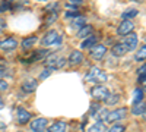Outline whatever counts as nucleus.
Here are the masks:
<instances>
[{"label":"nucleus","instance_id":"f257e3e1","mask_svg":"<svg viewBox=\"0 0 146 132\" xmlns=\"http://www.w3.org/2000/svg\"><path fill=\"white\" fill-rule=\"evenodd\" d=\"M85 79H86L88 82H94V84H101L104 81H107V74L105 72H102L100 68H91L88 70V74L85 75Z\"/></svg>","mask_w":146,"mask_h":132},{"label":"nucleus","instance_id":"f03ea898","mask_svg":"<svg viewBox=\"0 0 146 132\" xmlns=\"http://www.w3.org/2000/svg\"><path fill=\"white\" fill-rule=\"evenodd\" d=\"M91 95L92 98L96 101H105L107 97L110 95V90L105 85H101V84H96L95 87L91 88Z\"/></svg>","mask_w":146,"mask_h":132},{"label":"nucleus","instance_id":"7ed1b4c3","mask_svg":"<svg viewBox=\"0 0 146 132\" xmlns=\"http://www.w3.org/2000/svg\"><path fill=\"white\" fill-rule=\"evenodd\" d=\"M62 35H60L57 31H50V32H47L44 37H42V40H41V44L42 46H45V47H48V46H53V44H60L62 43Z\"/></svg>","mask_w":146,"mask_h":132},{"label":"nucleus","instance_id":"20e7f679","mask_svg":"<svg viewBox=\"0 0 146 132\" xmlns=\"http://www.w3.org/2000/svg\"><path fill=\"white\" fill-rule=\"evenodd\" d=\"M126 116H127V109L123 107V109H117V110H113V112H108L105 121L108 123H115V122L121 121V119H124Z\"/></svg>","mask_w":146,"mask_h":132},{"label":"nucleus","instance_id":"39448f33","mask_svg":"<svg viewBox=\"0 0 146 132\" xmlns=\"http://www.w3.org/2000/svg\"><path fill=\"white\" fill-rule=\"evenodd\" d=\"M91 57L94 60H102L104 56L107 54V47L102 46V44H95L92 49H91Z\"/></svg>","mask_w":146,"mask_h":132},{"label":"nucleus","instance_id":"423d86ee","mask_svg":"<svg viewBox=\"0 0 146 132\" xmlns=\"http://www.w3.org/2000/svg\"><path fill=\"white\" fill-rule=\"evenodd\" d=\"M133 28H135V23H133L130 19H123V22H121L118 25V28H117V34L126 37L127 34H130L133 31Z\"/></svg>","mask_w":146,"mask_h":132},{"label":"nucleus","instance_id":"0eeeda50","mask_svg":"<svg viewBox=\"0 0 146 132\" xmlns=\"http://www.w3.org/2000/svg\"><path fill=\"white\" fill-rule=\"evenodd\" d=\"M137 43H139V40H137V35H136L135 32L127 34L126 38H124V41H123V44L126 46L127 52H133V50H135L136 47H137Z\"/></svg>","mask_w":146,"mask_h":132},{"label":"nucleus","instance_id":"6e6552de","mask_svg":"<svg viewBox=\"0 0 146 132\" xmlns=\"http://www.w3.org/2000/svg\"><path fill=\"white\" fill-rule=\"evenodd\" d=\"M47 119L45 117H38L31 122V131L32 132H44L47 129Z\"/></svg>","mask_w":146,"mask_h":132},{"label":"nucleus","instance_id":"1a4fd4ad","mask_svg":"<svg viewBox=\"0 0 146 132\" xmlns=\"http://www.w3.org/2000/svg\"><path fill=\"white\" fill-rule=\"evenodd\" d=\"M67 62H69L70 66H78L79 63H82V62H83V54H82V52H79V50L72 52L70 56H69V59H67Z\"/></svg>","mask_w":146,"mask_h":132},{"label":"nucleus","instance_id":"9d476101","mask_svg":"<svg viewBox=\"0 0 146 132\" xmlns=\"http://www.w3.org/2000/svg\"><path fill=\"white\" fill-rule=\"evenodd\" d=\"M16 47H18V41L15 38H12V37L0 41V49L2 50H13V49H16Z\"/></svg>","mask_w":146,"mask_h":132},{"label":"nucleus","instance_id":"9b49d317","mask_svg":"<svg viewBox=\"0 0 146 132\" xmlns=\"http://www.w3.org/2000/svg\"><path fill=\"white\" fill-rule=\"evenodd\" d=\"M36 87H38V82H36L34 78H28L27 81H23V84H22V91L34 92L36 90Z\"/></svg>","mask_w":146,"mask_h":132},{"label":"nucleus","instance_id":"f8f14e48","mask_svg":"<svg viewBox=\"0 0 146 132\" xmlns=\"http://www.w3.org/2000/svg\"><path fill=\"white\" fill-rule=\"evenodd\" d=\"M127 53V49H126V46L123 43H117L113 46V49H111V54L114 57H121V56H124Z\"/></svg>","mask_w":146,"mask_h":132},{"label":"nucleus","instance_id":"ddd939ff","mask_svg":"<svg viewBox=\"0 0 146 132\" xmlns=\"http://www.w3.org/2000/svg\"><path fill=\"white\" fill-rule=\"evenodd\" d=\"M31 121V113L23 110V109H18V122L21 125H25Z\"/></svg>","mask_w":146,"mask_h":132},{"label":"nucleus","instance_id":"4468645a","mask_svg":"<svg viewBox=\"0 0 146 132\" xmlns=\"http://www.w3.org/2000/svg\"><path fill=\"white\" fill-rule=\"evenodd\" d=\"M92 32H94L92 25H83L82 28L78 29V37L79 38H86V37H89V35H92Z\"/></svg>","mask_w":146,"mask_h":132},{"label":"nucleus","instance_id":"2eb2a0df","mask_svg":"<svg viewBox=\"0 0 146 132\" xmlns=\"http://www.w3.org/2000/svg\"><path fill=\"white\" fill-rule=\"evenodd\" d=\"M66 129H67V126L62 121H60V122H54L53 125H50V126L47 128L48 132H66Z\"/></svg>","mask_w":146,"mask_h":132},{"label":"nucleus","instance_id":"dca6fc26","mask_svg":"<svg viewBox=\"0 0 146 132\" xmlns=\"http://www.w3.org/2000/svg\"><path fill=\"white\" fill-rule=\"evenodd\" d=\"M35 43H38V38H36L35 35H31V37L23 38V41L21 43V46H22L23 50H28V49H31V47L35 46Z\"/></svg>","mask_w":146,"mask_h":132},{"label":"nucleus","instance_id":"f3484780","mask_svg":"<svg viewBox=\"0 0 146 132\" xmlns=\"http://www.w3.org/2000/svg\"><path fill=\"white\" fill-rule=\"evenodd\" d=\"M96 41H98V37H96V35H89V37L85 38L83 43H80V47H82V49H89V47L95 46Z\"/></svg>","mask_w":146,"mask_h":132},{"label":"nucleus","instance_id":"a211bd4d","mask_svg":"<svg viewBox=\"0 0 146 132\" xmlns=\"http://www.w3.org/2000/svg\"><path fill=\"white\" fill-rule=\"evenodd\" d=\"M145 109H146V104H145V101H140V103H136V104H133V109H131V113L133 115H136V116H139V115H145Z\"/></svg>","mask_w":146,"mask_h":132},{"label":"nucleus","instance_id":"6ab92c4d","mask_svg":"<svg viewBox=\"0 0 146 132\" xmlns=\"http://www.w3.org/2000/svg\"><path fill=\"white\" fill-rule=\"evenodd\" d=\"M143 94H145V90L143 87L140 88H136L135 92H133V104H136V103H140L143 101Z\"/></svg>","mask_w":146,"mask_h":132},{"label":"nucleus","instance_id":"aec40b11","mask_svg":"<svg viewBox=\"0 0 146 132\" xmlns=\"http://www.w3.org/2000/svg\"><path fill=\"white\" fill-rule=\"evenodd\" d=\"M88 132H105V125L102 121H98V122H95L94 125L89 126Z\"/></svg>","mask_w":146,"mask_h":132},{"label":"nucleus","instance_id":"412c9836","mask_svg":"<svg viewBox=\"0 0 146 132\" xmlns=\"http://www.w3.org/2000/svg\"><path fill=\"white\" fill-rule=\"evenodd\" d=\"M137 13H139V12H137L136 9H129V10L123 12V15H121V19H131V18L137 16Z\"/></svg>","mask_w":146,"mask_h":132},{"label":"nucleus","instance_id":"4be33fe9","mask_svg":"<svg viewBox=\"0 0 146 132\" xmlns=\"http://www.w3.org/2000/svg\"><path fill=\"white\" fill-rule=\"evenodd\" d=\"M118 100H120V94H117V92H114V94H110L108 97H107V104L108 106H113V104H115V103H118Z\"/></svg>","mask_w":146,"mask_h":132},{"label":"nucleus","instance_id":"5701e85b","mask_svg":"<svg viewBox=\"0 0 146 132\" xmlns=\"http://www.w3.org/2000/svg\"><path fill=\"white\" fill-rule=\"evenodd\" d=\"M145 57H146V46H142L140 47V50L137 52V54L135 56V59L137 62H143L145 60Z\"/></svg>","mask_w":146,"mask_h":132},{"label":"nucleus","instance_id":"b1692460","mask_svg":"<svg viewBox=\"0 0 146 132\" xmlns=\"http://www.w3.org/2000/svg\"><path fill=\"white\" fill-rule=\"evenodd\" d=\"M85 22H86V19H85L83 16H79V18L75 21V23H73V27H75L76 29H79V28H82V27L85 25Z\"/></svg>","mask_w":146,"mask_h":132},{"label":"nucleus","instance_id":"393cba45","mask_svg":"<svg viewBox=\"0 0 146 132\" xmlns=\"http://www.w3.org/2000/svg\"><path fill=\"white\" fill-rule=\"evenodd\" d=\"M124 131H126V126H124V125L117 123V125H114L111 129H110L108 132H124Z\"/></svg>","mask_w":146,"mask_h":132},{"label":"nucleus","instance_id":"a878e982","mask_svg":"<svg viewBox=\"0 0 146 132\" xmlns=\"http://www.w3.org/2000/svg\"><path fill=\"white\" fill-rule=\"evenodd\" d=\"M57 16H58V13H57V12H53V13H51L50 16L47 18V19H48V21H47V25H51V23H53V22L57 19Z\"/></svg>","mask_w":146,"mask_h":132},{"label":"nucleus","instance_id":"bb28decb","mask_svg":"<svg viewBox=\"0 0 146 132\" xmlns=\"http://www.w3.org/2000/svg\"><path fill=\"white\" fill-rule=\"evenodd\" d=\"M7 88H9V84L3 79H0V91H6Z\"/></svg>","mask_w":146,"mask_h":132},{"label":"nucleus","instance_id":"cd10ccee","mask_svg":"<svg viewBox=\"0 0 146 132\" xmlns=\"http://www.w3.org/2000/svg\"><path fill=\"white\" fill-rule=\"evenodd\" d=\"M100 121H105V117H107V115H108V110L107 109H100Z\"/></svg>","mask_w":146,"mask_h":132},{"label":"nucleus","instance_id":"c85d7f7f","mask_svg":"<svg viewBox=\"0 0 146 132\" xmlns=\"http://www.w3.org/2000/svg\"><path fill=\"white\" fill-rule=\"evenodd\" d=\"M48 75H50V69H45V70H42L40 74V79H45Z\"/></svg>","mask_w":146,"mask_h":132},{"label":"nucleus","instance_id":"c756f323","mask_svg":"<svg viewBox=\"0 0 146 132\" xmlns=\"http://www.w3.org/2000/svg\"><path fill=\"white\" fill-rule=\"evenodd\" d=\"M78 15H79L78 12H67V13H66L64 16H66V19H69V18L72 19V18H75V16H78Z\"/></svg>","mask_w":146,"mask_h":132},{"label":"nucleus","instance_id":"7c9ffc66","mask_svg":"<svg viewBox=\"0 0 146 132\" xmlns=\"http://www.w3.org/2000/svg\"><path fill=\"white\" fill-rule=\"evenodd\" d=\"M137 81H139V84H143V82H145V74H140Z\"/></svg>","mask_w":146,"mask_h":132},{"label":"nucleus","instance_id":"2f4dec72","mask_svg":"<svg viewBox=\"0 0 146 132\" xmlns=\"http://www.w3.org/2000/svg\"><path fill=\"white\" fill-rule=\"evenodd\" d=\"M67 7L72 10H78V6H75V5H67Z\"/></svg>","mask_w":146,"mask_h":132},{"label":"nucleus","instance_id":"473e14b6","mask_svg":"<svg viewBox=\"0 0 146 132\" xmlns=\"http://www.w3.org/2000/svg\"><path fill=\"white\" fill-rule=\"evenodd\" d=\"M145 69H146V68H145V65H143V66H142V68L137 70V72H139V75H140V74H145Z\"/></svg>","mask_w":146,"mask_h":132},{"label":"nucleus","instance_id":"72a5a7b5","mask_svg":"<svg viewBox=\"0 0 146 132\" xmlns=\"http://www.w3.org/2000/svg\"><path fill=\"white\" fill-rule=\"evenodd\" d=\"M69 2H72V3H79V2H82V0H69Z\"/></svg>","mask_w":146,"mask_h":132},{"label":"nucleus","instance_id":"f704fd0d","mask_svg":"<svg viewBox=\"0 0 146 132\" xmlns=\"http://www.w3.org/2000/svg\"><path fill=\"white\" fill-rule=\"evenodd\" d=\"M3 106V101H2V98H0V107H2Z\"/></svg>","mask_w":146,"mask_h":132},{"label":"nucleus","instance_id":"c9c22d12","mask_svg":"<svg viewBox=\"0 0 146 132\" xmlns=\"http://www.w3.org/2000/svg\"><path fill=\"white\" fill-rule=\"evenodd\" d=\"M38 2H47V0H38Z\"/></svg>","mask_w":146,"mask_h":132},{"label":"nucleus","instance_id":"e433bc0d","mask_svg":"<svg viewBox=\"0 0 146 132\" xmlns=\"http://www.w3.org/2000/svg\"><path fill=\"white\" fill-rule=\"evenodd\" d=\"M18 132H22V131H18Z\"/></svg>","mask_w":146,"mask_h":132}]
</instances>
